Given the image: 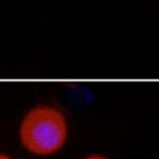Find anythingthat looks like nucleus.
Returning <instances> with one entry per match:
<instances>
[{
	"instance_id": "2",
	"label": "nucleus",
	"mask_w": 159,
	"mask_h": 159,
	"mask_svg": "<svg viewBox=\"0 0 159 159\" xmlns=\"http://www.w3.org/2000/svg\"><path fill=\"white\" fill-rule=\"evenodd\" d=\"M82 159H109V158L104 155H101V154H91V155H88Z\"/></svg>"
},
{
	"instance_id": "1",
	"label": "nucleus",
	"mask_w": 159,
	"mask_h": 159,
	"mask_svg": "<svg viewBox=\"0 0 159 159\" xmlns=\"http://www.w3.org/2000/svg\"><path fill=\"white\" fill-rule=\"evenodd\" d=\"M20 141L28 152L47 156L59 152L66 143L68 123L58 108L40 105L24 115L19 128Z\"/></svg>"
},
{
	"instance_id": "3",
	"label": "nucleus",
	"mask_w": 159,
	"mask_h": 159,
	"mask_svg": "<svg viewBox=\"0 0 159 159\" xmlns=\"http://www.w3.org/2000/svg\"><path fill=\"white\" fill-rule=\"evenodd\" d=\"M0 159H14L11 156H8L7 154H0Z\"/></svg>"
}]
</instances>
